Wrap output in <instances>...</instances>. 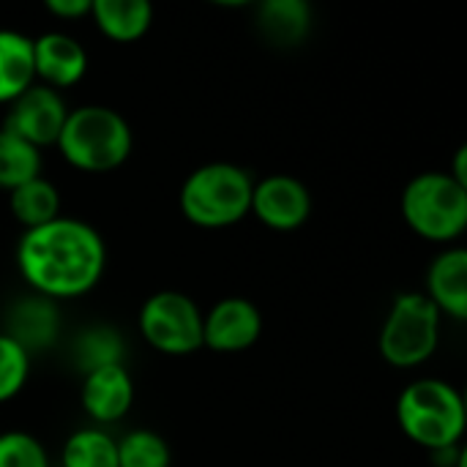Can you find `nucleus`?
Here are the masks:
<instances>
[{
	"label": "nucleus",
	"instance_id": "nucleus-13",
	"mask_svg": "<svg viewBox=\"0 0 467 467\" xmlns=\"http://www.w3.org/2000/svg\"><path fill=\"white\" fill-rule=\"evenodd\" d=\"M441 315H451L454 320L467 317V252L462 246H451L441 252L427 271V293H424Z\"/></svg>",
	"mask_w": 467,
	"mask_h": 467
},
{
	"label": "nucleus",
	"instance_id": "nucleus-11",
	"mask_svg": "<svg viewBox=\"0 0 467 467\" xmlns=\"http://www.w3.org/2000/svg\"><path fill=\"white\" fill-rule=\"evenodd\" d=\"M82 410L96 424H112L123 419L134 402V380L123 364H109L101 369H93L82 380L79 391Z\"/></svg>",
	"mask_w": 467,
	"mask_h": 467
},
{
	"label": "nucleus",
	"instance_id": "nucleus-5",
	"mask_svg": "<svg viewBox=\"0 0 467 467\" xmlns=\"http://www.w3.org/2000/svg\"><path fill=\"white\" fill-rule=\"evenodd\" d=\"M402 216L427 241H454L467 227V186L451 172H421L402 192Z\"/></svg>",
	"mask_w": 467,
	"mask_h": 467
},
{
	"label": "nucleus",
	"instance_id": "nucleus-15",
	"mask_svg": "<svg viewBox=\"0 0 467 467\" xmlns=\"http://www.w3.org/2000/svg\"><path fill=\"white\" fill-rule=\"evenodd\" d=\"M30 85H36L33 38L19 30L0 27V104L14 101Z\"/></svg>",
	"mask_w": 467,
	"mask_h": 467
},
{
	"label": "nucleus",
	"instance_id": "nucleus-17",
	"mask_svg": "<svg viewBox=\"0 0 467 467\" xmlns=\"http://www.w3.org/2000/svg\"><path fill=\"white\" fill-rule=\"evenodd\" d=\"M257 25L271 44H298L312 27V5L306 0H265L257 5Z\"/></svg>",
	"mask_w": 467,
	"mask_h": 467
},
{
	"label": "nucleus",
	"instance_id": "nucleus-3",
	"mask_svg": "<svg viewBox=\"0 0 467 467\" xmlns=\"http://www.w3.org/2000/svg\"><path fill=\"white\" fill-rule=\"evenodd\" d=\"M397 419L413 443L430 451H443L457 446L465 435V400L451 383L421 378L400 394Z\"/></svg>",
	"mask_w": 467,
	"mask_h": 467
},
{
	"label": "nucleus",
	"instance_id": "nucleus-6",
	"mask_svg": "<svg viewBox=\"0 0 467 467\" xmlns=\"http://www.w3.org/2000/svg\"><path fill=\"white\" fill-rule=\"evenodd\" d=\"M441 317L424 293L397 296L380 328V356L402 369L430 361L441 342Z\"/></svg>",
	"mask_w": 467,
	"mask_h": 467
},
{
	"label": "nucleus",
	"instance_id": "nucleus-23",
	"mask_svg": "<svg viewBox=\"0 0 467 467\" xmlns=\"http://www.w3.org/2000/svg\"><path fill=\"white\" fill-rule=\"evenodd\" d=\"M30 378V353L0 331V402L14 400Z\"/></svg>",
	"mask_w": 467,
	"mask_h": 467
},
{
	"label": "nucleus",
	"instance_id": "nucleus-24",
	"mask_svg": "<svg viewBox=\"0 0 467 467\" xmlns=\"http://www.w3.org/2000/svg\"><path fill=\"white\" fill-rule=\"evenodd\" d=\"M0 467H49L47 449L30 432H0Z\"/></svg>",
	"mask_w": 467,
	"mask_h": 467
},
{
	"label": "nucleus",
	"instance_id": "nucleus-14",
	"mask_svg": "<svg viewBox=\"0 0 467 467\" xmlns=\"http://www.w3.org/2000/svg\"><path fill=\"white\" fill-rule=\"evenodd\" d=\"M55 331H57L55 301L38 296V298H25L11 309L8 328L3 334H8L27 353H33V350H44L55 339Z\"/></svg>",
	"mask_w": 467,
	"mask_h": 467
},
{
	"label": "nucleus",
	"instance_id": "nucleus-22",
	"mask_svg": "<svg viewBox=\"0 0 467 467\" xmlns=\"http://www.w3.org/2000/svg\"><path fill=\"white\" fill-rule=\"evenodd\" d=\"M74 353H77L79 369L88 375L93 369H101V367H109V364H120V358H123V339L109 326H93L90 331H85L77 339V350Z\"/></svg>",
	"mask_w": 467,
	"mask_h": 467
},
{
	"label": "nucleus",
	"instance_id": "nucleus-1",
	"mask_svg": "<svg viewBox=\"0 0 467 467\" xmlns=\"http://www.w3.org/2000/svg\"><path fill=\"white\" fill-rule=\"evenodd\" d=\"M107 246L101 233L82 222L57 216L25 230L16 244V268L41 298H79L104 274Z\"/></svg>",
	"mask_w": 467,
	"mask_h": 467
},
{
	"label": "nucleus",
	"instance_id": "nucleus-4",
	"mask_svg": "<svg viewBox=\"0 0 467 467\" xmlns=\"http://www.w3.org/2000/svg\"><path fill=\"white\" fill-rule=\"evenodd\" d=\"M252 175L233 161H211L189 172L181 186L183 216L205 230L238 224L252 211Z\"/></svg>",
	"mask_w": 467,
	"mask_h": 467
},
{
	"label": "nucleus",
	"instance_id": "nucleus-16",
	"mask_svg": "<svg viewBox=\"0 0 467 467\" xmlns=\"http://www.w3.org/2000/svg\"><path fill=\"white\" fill-rule=\"evenodd\" d=\"M90 14L112 41H137L153 22V5L148 0H93Z\"/></svg>",
	"mask_w": 467,
	"mask_h": 467
},
{
	"label": "nucleus",
	"instance_id": "nucleus-7",
	"mask_svg": "<svg viewBox=\"0 0 467 467\" xmlns=\"http://www.w3.org/2000/svg\"><path fill=\"white\" fill-rule=\"evenodd\" d=\"M140 331L159 353L189 356L202 348V312L189 296L161 290L140 306Z\"/></svg>",
	"mask_w": 467,
	"mask_h": 467
},
{
	"label": "nucleus",
	"instance_id": "nucleus-20",
	"mask_svg": "<svg viewBox=\"0 0 467 467\" xmlns=\"http://www.w3.org/2000/svg\"><path fill=\"white\" fill-rule=\"evenodd\" d=\"M60 460L63 467H118V443L104 430H77L68 435Z\"/></svg>",
	"mask_w": 467,
	"mask_h": 467
},
{
	"label": "nucleus",
	"instance_id": "nucleus-2",
	"mask_svg": "<svg viewBox=\"0 0 467 467\" xmlns=\"http://www.w3.org/2000/svg\"><path fill=\"white\" fill-rule=\"evenodd\" d=\"M55 145L71 167L85 172H109L129 159L134 137L118 109L82 104L68 109Z\"/></svg>",
	"mask_w": 467,
	"mask_h": 467
},
{
	"label": "nucleus",
	"instance_id": "nucleus-10",
	"mask_svg": "<svg viewBox=\"0 0 467 467\" xmlns=\"http://www.w3.org/2000/svg\"><path fill=\"white\" fill-rule=\"evenodd\" d=\"M249 213L271 230H298L312 213V194L293 175H268L254 183Z\"/></svg>",
	"mask_w": 467,
	"mask_h": 467
},
{
	"label": "nucleus",
	"instance_id": "nucleus-19",
	"mask_svg": "<svg viewBox=\"0 0 467 467\" xmlns=\"http://www.w3.org/2000/svg\"><path fill=\"white\" fill-rule=\"evenodd\" d=\"M41 175V153L0 126V189H16Z\"/></svg>",
	"mask_w": 467,
	"mask_h": 467
},
{
	"label": "nucleus",
	"instance_id": "nucleus-8",
	"mask_svg": "<svg viewBox=\"0 0 467 467\" xmlns=\"http://www.w3.org/2000/svg\"><path fill=\"white\" fill-rule=\"evenodd\" d=\"M66 115H68V107L57 90L47 85H30L14 101H8L3 129L41 150L44 145L57 142Z\"/></svg>",
	"mask_w": 467,
	"mask_h": 467
},
{
	"label": "nucleus",
	"instance_id": "nucleus-12",
	"mask_svg": "<svg viewBox=\"0 0 467 467\" xmlns=\"http://www.w3.org/2000/svg\"><path fill=\"white\" fill-rule=\"evenodd\" d=\"M33 66H36V77H41L47 88L57 90L85 77L88 52L74 36L63 30H49L33 38Z\"/></svg>",
	"mask_w": 467,
	"mask_h": 467
},
{
	"label": "nucleus",
	"instance_id": "nucleus-26",
	"mask_svg": "<svg viewBox=\"0 0 467 467\" xmlns=\"http://www.w3.org/2000/svg\"><path fill=\"white\" fill-rule=\"evenodd\" d=\"M465 159H467V148H460V150H457V161H454V172H451V178H457L460 183H465L467 186Z\"/></svg>",
	"mask_w": 467,
	"mask_h": 467
},
{
	"label": "nucleus",
	"instance_id": "nucleus-18",
	"mask_svg": "<svg viewBox=\"0 0 467 467\" xmlns=\"http://www.w3.org/2000/svg\"><path fill=\"white\" fill-rule=\"evenodd\" d=\"M8 208L25 230H33V227H41L60 216V194L52 181L38 175V178L11 189Z\"/></svg>",
	"mask_w": 467,
	"mask_h": 467
},
{
	"label": "nucleus",
	"instance_id": "nucleus-21",
	"mask_svg": "<svg viewBox=\"0 0 467 467\" xmlns=\"http://www.w3.org/2000/svg\"><path fill=\"white\" fill-rule=\"evenodd\" d=\"M118 443V467H170V446L153 430L126 432Z\"/></svg>",
	"mask_w": 467,
	"mask_h": 467
},
{
	"label": "nucleus",
	"instance_id": "nucleus-25",
	"mask_svg": "<svg viewBox=\"0 0 467 467\" xmlns=\"http://www.w3.org/2000/svg\"><path fill=\"white\" fill-rule=\"evenodd\" d=\"M44 5H47L49 14H55L60 19H68V16H85V14H90L93 0H47Z\"/></svg>",
	"mask_w": 467,
	"mask_h": 467
},
{
	"label": "nucleus",
	"instance_id": "nucleus-9",
	"mask_svg": "<svg viewBox=\"0 0 467 467\" xmlns=\"http://www.w3.org/2000/svg\"><path fill=\"white\" fill-rule=\"evenodd\" d=\"M263 331V315L249 298H222L202 315V345L213 353L249 350Z\"/></svg>",
	"mask_w": 467,
	"mask_h": 467
}]
</instances>
